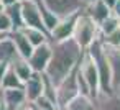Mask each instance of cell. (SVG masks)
Returning <instances> with one entry per match:
<instances>
[{"label": "cell", "instance_id": "obj_38", "mask_svg": "<svg viewBox=\"0 0 120 110\" xmlns=\"http://www.w3.org/2000/svg\"><path fill=\"white\" fill-rule=\"evenodd\" d=\"M17 2H25V0H17Z\"/></svg>", "mask_w": 120, "mask_h": 110}, {"label": "cell", "instance_id": "obj_12", "mask_svg": "<svg viewBox=\"0 0 120 110\" xmlns=\"http://www.w3.org/2000/svg\"><path fill=\"white\" fill-rule=\"evenodd\" d=\"M107 58H109V64H110V71H112V89L113 92L120 87V48H107Z\"/></svg>", "mask_w": 120, "mask_h": 110}, {"label": "cell", "instance_id": "obj_37", "mask_svg": "<svg viewBox=\"0 0 120 110\" xmlns=\"http://www.w3.org/2000/svg\"><path fill=\"white\" fill-rule=\"evenodd\" d=\"M115 92H117V94H118V95H120V87H118V89H117V90H115Z\"/></svg>", "mask_w": 120, "mask_h": 110}, {"label": "cell", "instance_id": "obj_29", "mask_svg": "<svg viewBox=\"0 0 120 110\" xmlns=\"http://www.w3.org/2000/svg\"><path fill=\"white\" fill-rule=\"evenodd\" d=\"M0 2H2V4L7 7V5H10V4H13V2H17V0H0Z\"/></svg>", "mask_w": 120, "mask_h": 110}, {"label": "cell", "instance_id": "obj_27", "mask_svg": "<svg viewBox=\"0 0 120 110\" xmlns=\"http://www.w3.org/2000/svg\"><path fill=\"white\" fill-rule=\"evenodd\" d=\"M8 66L10 64H7V62H0V81H2V77H4V74H5V71H7Z\"/></svg>", "mask_w": 120, "mask_h": 110}, {"label": "cell", "instance_id": "obj_26", "mask_svg": "<svg viewBox=\"0 0 120 110\" xmlns=\"http://www.w3.org/2000/svg\"><path fill=\"white\" fill-rule=\"evenodd\" d=\"M110 12H112L113 17H117V18L120 20V0H115V4H113V7L110 8Z\"/></svg>", "mask_w": 120, "mask_h": 110}, {"label": "cell", "instance_id": "obj_39", "mask_svg": "<svg viewBox=\"0 0 120 110\" xmlns=\"http://www.w3.org/2000/svg\"><path fill=\"white\" fill-rule=\"evenodd\" d=\"M118 28H120V20H118Z\"/></svg>", "mask_w": 120, "mask_h": 110}, {"label": "cell", "instance_id": "obj_6", "mask_svg": "<svg viewBox=\"0 0 120 110\" xmlns=\"http://www.w3.org/2000/svg\"><path fill=\"white\" fill-rule=\"evenodd\" d=\"M51 59V43L46 41L40 46H35L31 54L28 56V64L31 66L33 72H38V74H43L48 67V62Z\"/></svg>", "mask_w": 120, "mask_h": 110}, {"label": "cell", "instance_id": "obj_23", "mask_svg": "<svg viewBox=\"0 0 120 110\" xmlns=\"http://www.w3.org/2000/svg\"><path fill=\"white\" fill-rule=\"evenodd\" d=\"M117 28H118V18L113 17V15H110L109 18H105L99 25V33H100V36H105V35H109L110 31H113Z\"/></svg>", "mask_w": 120, "mask_h": 110}, {"label": "cell", "instance_id": "obj_2", "mask_svg": "<svg viewBox=\"0 0 120 110\" xmlns=\"http://www.w3.org/2000/svg\"><path fill=\"white\" fill-rule=\"evenodd\" d=\"M86 53L92 58L97 74H99V87H100V94H112V71H110V64H109V58H107V51L105 46L102 44L100 38L95 40L87 49Z\"/></svg>", "mask_w": 120, "mask_h": 110}, {"label": "cell", "instance_id": "obj_41", "mask_svg": "<svg viewBox=\"0 0 120 110\" xmlns=\"http://www.w3.org/2000/svg\"><path fill=\"white\" fill-rule=\"evenodd\" d=\"M95 110H97V108H95Z\"/></svg>", "mask_w": 120, "mask_h": 110}, {"label": "cell", "instance_id": "obj_21", "mask_svg": "<svg viewBox=\"0 0 120 110\" xmlns=\"http://www.w3.org/2000/svg\"><path fill=\"white\" fill-rule=\"evenodd\" d=\"M17 87H23V82L18 79L15 71L8 66L4 77H2V81H0V89H17Z\"/></svg>", "mask_w": 120, "mask_h": 110}, {"label": "cell", "instance_id": "obj_10", "mask_svg": "<svg viewBox=\"0 0 120 110\" xmlns=\"http://www.w3.org/2000/svg\"><path fill=\"white\" fill-rule=\"evenodd\" d=\"M43 87H45L43 74H38V72H33V76H31L28 81L23 82V92H25V95H26L28 103L43 95Z\"/></svg>", "mask_w": 120, "mask_h": 110}, {"label": "cell", "instance_id": "obj_17", "mask_svg": "<svg viewBox=\"0 0 120 110\" xmlns=\"http://www.w3.org/2000/svg\"><path fill=\"white\" fill-rule=\"evenodd\" d=\"M10 67L15 71V74L18 76V79L22 81V82H25V81H28L31 76H33V69H31V66L28 64V61L25 59V58H17V59H13L12 62H10Z\"/></svg>", "mask_w": 120, "mask_h": 110}, {"label": "cell", "instance_id": "obj_11", "mask_svg": "<svg viewBox=\"0 0 120 110\" xmlns=\"http://www.w3.org/2000/svg\"><path fill=\"white\" fill-rule=\"evenodd\" d=\"M82 12H84L87 17H90L97 25H100L105 18H109V17L112 15L110 8L102 2V0H95V2H92V4H89V5H86V7L82 8Z\"/></svg>", "mask_w": 120, "mask_h": 110}, {"label": "cell", "instance_id": "obj_31", "mask_svg": "<svg viewBox=\"0 0 120 110\" xmlns=\"http://www.w3.org/2000/svg\"><path fill=\"white\" fill-rule=\"evenodd\" d=\"M28 107H30V110H45V108H38V107H35V105H30V103H28Z\"/></svg>", "mask_w": 120, "mask_h": 110}, {"label": "cell", "instance_id": "obj_22", "mask_svg": "<svg viewBox=\"0 0 120 110\" xmlns=\"http://www.w3.org/2000/svg\"><path fill=\"white\" fill-rule=\"evenodd\" d=\"M100 41H102V44L107 46V48H117V49H118V48H120V28L110 31V33L105 35V36H100Z\"/></svg>", "mask_w": 120, "mask_h": 110}, {"label": "cell", "instance_id": "obj_14", "mask_svg": "<svg viewBox=\"0 0 120 110\" xmlns=\"http://www.w3.org/2000/svg\"><path fill=\"white\" fill-rule=\"evenodd\" d=\"M18 58V53L15 49L13 41L10 40V33L4 38H0V62H7L10 64L13 59Z\"/></svg>", "mask_w": 120, "mask_h": 110}, {"label": "cell", "instance_id": "obj_33", "mask_svg": "<svg viewBox=\"0 0 120 110\" xmlns=\"http://www.w3.org/2000/svg\"><path fill=\"white\" fill-rule=\"evenodd\" d=\"M4 10H5V5H4L2 2H0V12H4Z\"/></svg>", "mask_w": 120, "mask_h": 110}, {"label": "cell", "instance_id": "obj_30", "mask_svg": "<svg viewBox=\"0 0 120 110\" xmlns=\"http://www.w3.org/2000/svg\"><path fill=\"white\" fill-rule=\"evenodd\" d=\"M81 2H82V4H84V7H86V5H89V4H92V2H95V0H81Z\"/></svg>", "mask_w": 120, "mask_h": 110}, {"label": "cell", "instance_id": "obj_35", "mask_svg": "<svg viewBox=\"0 0 120 110\" xmlns=\"http://www.w3.org/2000/svg\"><path fill=\"white\" fill-rule=\"evenodd\" d=\"M8 33H0V38H4V36H7Z\"/></svg>", "mask_w": 120, "mask_h": 110}, {"label": "cell", "instance_id": "obj_8", "mask_svg": "<svg viewBox=\"0 0 120 110\" xmlns=\"http://www.w3.org/2000/svg\"><path fill=\"white\" fill-rule=\"evenodd\" d=\"M82 12V10H81ZM79 12V13H81ZM79 13H74V15H69V17H64L58 22V25L49 31V43H58V41H64V40H69L72 36V31H74V25H76V20H77V15Z\"/></svg>", "mask_w": 120, "mask_h": 110}, {"label": "cell", "instance_id": "obj_15", "mask_svg": "<svg viewBox=\"0 0 120 110\" xmlns=\"http://www.w3.org/2000/svg\"><path fill=\"white\" fill-rule=\"evenodd\" d=\"M95 100L90 99L86 94H77L71 102H68V105L63 110H95Z\"/></svg>", "mask_w": 120, "mask_h": 110}, {"label": "cell", "instance_id": "obj_20", "mask_svg": "<svg viewBox=\"0 0 120 110\" xmlns=\"http://www.w3.org/2000/svg\"><path fill=\"white\" fill-rule=\"evenodd\" d=\"M36 5H38V10H40V15H41V22H43V25H45V28H46V31L49 33L56 25H58V22L61 20V18H58L41 0H36Z\"/></svg>", "mask_w": 120, "mask_h": 110}, {"label": "cell", "instance_id": "obj_32", "mask_svg": "<svg viewBox=\"0 0 120 110\" xmlns=\"http://www.w3.org/2000/svg\"><path fill=\"white\" fill-rule=\"evenodd\" d=\"M15 110H30V107H28V105H23V107H18V108H15Z\"/></svg>", "mask_w": 120, "mask_h": 110}, {"label": "cell", "instance_id": "obj_25", "mask_svg": "<svg viewBox=\"0 0 120 110\" xmlns=\"http://www.w3.org/2000/svg\"><path fill=\"white\" fill-rule=\"evenodd\" d=\"M10 31H12V23L4 10V12H0V33H10Z\"/></svg>", "mask_w": 120, "mask_h": 110}, {"label": "cell", "instance_id": "obj_1", "mask_svg": "<svg viewBox=\"0 0 120 110\" xmlns=\"http://www.w3.org/2000/svg\"><path fill=\"white\" fill-rule=\"evenodd\" d=\"M84 53L86 51L81 49L72 38L58 41V43H51V59L43 74L54 85H58L68 74H71L79 66Z\"/></svg>", "mask_w": 120, "mask_h": 110}, {"label": "cell", "instance_id": "obj_16", "mask_svg": "<svg viewBox=\"0 0 120 110\" xmlns=\"http://www.w3.org/2000/svg\"><path fill=\"white\" fill-rule=\"evenodd\" d=\"M97 110H120V95L117 92L100 94L95 99Z\"/></svg>", "mask_w": 120, "mask_h": 110}, {"label": "cell", "instance_id": "obj_24", "mask_svg": "<svg viewBox=\"0 0 120 110\" xmlns=\"http://www.w3.org/2000/svg\"><path fill=\"white\" fill-rule=\"evenodd\" d=\"M30 105H35V107H38V108H45V110H58V105L56 103H53L51 100H48L46 97H38L36 100H33V102H30Z\"/></svg>", "mask_w": 120, "mask_h": 110}, {"label": "cell", "instance_id": "obj_5", "mask_svg": "<svg viewBox=\"0 0 120 110\" xmlns=\"http://www.w3.org/2000/svg\"><path fill=\"white\" fill-rule=\"evenodd\" d=\"M41 2L58 18H64V17L79 13L84 8V4L81 2V0H41Z\"/></svg>", "mask_w": 120, "mask_h": 110}, {"label": "cell", "instance_id": "obj_34", "mask_svg": "<svg viewBox=\"0 0 120 110\" xmlns=\"http://www.w3.org/2000/svg\"><path fill=\"white\" fill-rule=\"evenodd\" d=\"M4 105V102H2V90H0V107Z\"/></svg>", "mask_w": 120, "mask_h": 110}, {"label": "cell", "instance_id": "obj_28", "mask_svg": "<svg viewBox=\"0 0 120 110\" xmlns=\"http://www.w3.org/2000/svg\"><path fill=\"white\" fill-rule=\"evenodd\" d=\"M102 2H104L109 8H112V7H113V4H115V0H102Z\"/></svg>", "mask_w": 120, "mask_h": 110}, {"label": "cell", "instance_id": "obj_13", "mask_svg": "<svg viewBox=\"0 0 120 110\" xmlns=\"http://www.w3.org/2000/svg\"><path fill=\"white\" fill-rule=\"evenodd\" d=\"M10 40L13 41L18 56L28 59V56H30L31 51H33V46H31L30 41L26 40V36L23 35V31H22V30H12V31H10Z\"/></svg>", "mask_w": 120, "mask_h": 110}, {"label": "cell", "instance_id": "obj_9", "mask_svg": "<svg viewBox=\"0 0 120 110\" xmlns=\"http://www.w3.org/2000/svg\"><path fill=\"white\" fill-rule=\"evenodd\" d=\"M2 90V102L5 105L7 110H15L18 107L28 105L26 95L23 92V87H17V89H0Z\"/></svg>", "mask_w": 120, "mask_h": 110}, {"label": "cell", "instance_id": "obj_18", "mask_svg": "<svg viewBox=\"0 0 120 110\" xmlns=\"http://www.w3.org/2000/svg\"><path fill=\"white\" fill-rule=\"evenodd\" d=\"M5 13L12 23V30H22L23 28V18H22V5L20 2H13L5 7Z\"/></svg>", "mask_w": 120, "mask_h": 110}, {"label": "cell", "instance_id": "obj_3", "mask_svg": "<svg viewBox=\"0 0 120 110\" xmlns=\"http://www.w3.org/2000/svg\"><path fill=\"white\" fill-rule=\"evenodd\" d=\"M76 44L81 48V49H87L95 40L100 38V33H99V25L90 18L87 17L84 12H81L77 15V20H76V25H74V31H72V36H71Z\"/></svg>", "mask_w": 120, "mask_h": 110}, {"label": "cell", "instance_id": "obj_19", "mask_svg": "<svg viewBox=\"0 0 120 110\" xmlns=\"http://www.w3.org/2000/svg\"><path fill=\"white\" fill-rule=\"evenodd\" d=\"M23 35L26 36V40L30 41V44L35 48V46H40L46 41H49V35L43 30H38V28H30V26H23L22 28Z\"/></svg>", "mask_w": 120, "mask_h": 110}, {"label": "cell", "instance_id": "obj_40", "mask_svg": "<svg viewBox=\"0 0 120 110\" xmlns=\"http://www.w3.org/2000/svg\"><path fill=\"white\" fill-rule=\"evenodd\" d=\"M58 110H63V108H58Z\"/></svg>", "mask_w": 120, "mask_h": 110}, {"label": "cell", "instance_id": "obj_7", "mask_svg": "<svg viewBox=\"0 0 120 110\" xmlns=\"http://www.w3.org/2000/svg\"><path fill=\"white\" fill-rule=\"evenodd\" d=\"M22 5V18H23V26H30V28H38L46 31L43 22H41V15L36 5V0H25V2H20ZM48 33V31H46ZM49 35V33H48Z\"/></svg>", "mask_w": 120, "mask_h": 110}, {"label": "cell", "instance_id": "obj_4", "mask_svg": "<svg viewBox=\"0 0 120 110\" xmlns=\"http://www.w3.org/2000/svg\"><path fill=\"white\" fill-rule=\"evenodd\" d=\"M76 69L71 74H68L56 85V103H58V108H64L68 105V102H71L77 94H81L79 92V85H77V79H76Z\"/></svg>", "mask_w": 120, "mask_h": 110}, {"label": "cell", "instance_id": "obj_36", "mask_svg": "<svg viewBox=\"0 0 120 110\" xmlns=\"http://www.w3.org/2000/svg\"><path fill=\"white\" fill-rule=\"evenodd\" d=\"M0 110H7V108H5V105H2V107H0Z\"/></svg>", "mask_w": 120, "mask_h": 110}]
</instances>
